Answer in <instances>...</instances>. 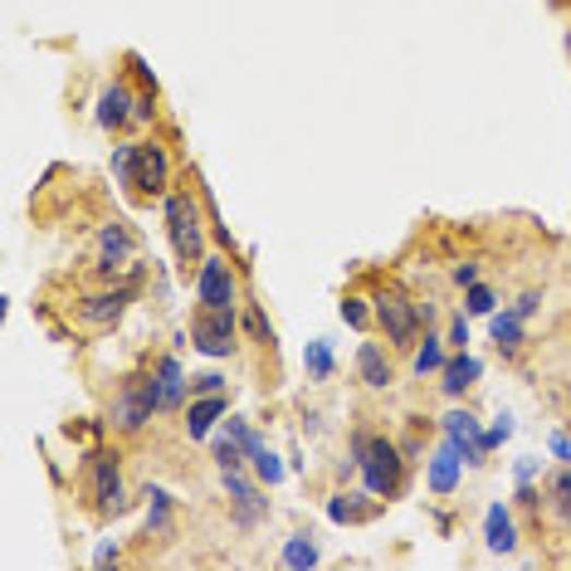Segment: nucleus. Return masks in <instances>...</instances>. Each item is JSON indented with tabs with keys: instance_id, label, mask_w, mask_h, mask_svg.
<instances>
[{
	"instance_id": "5701e85b",
	"label": "nucleus",
	"mask_w": 571,
	"mask_h": 571,
	"mask_svg": "<svg viewBox=\"0 0 571 571\" xmlns=\"http://www.w3.org/2000/svg\"><path fill=\"white\" fill-rule=\"evenodd\" d=\"M444 342L450 337H435V332H425V342H415V377H425V371H444Z\"/></svg>"
},
{
	"instance_id": "4be33fe9",
	"label": "nucleus",
	"mask_w": 571,
	"mask_h": 571,
	"mask_svg": "<svg viewBox=\"0 0 571 571\" xmlns=\"http://www.w3.org/2000/svg\"><path fill=\"white\" fill-rule=\"evenodd\" d=\"M489 332H493V342L503 352H518L527 342V332H523V318L518 313H489Z\"/></svg>"
},
{
	"instance_id": "9b49d317",
	"label": "nucleus",
	"mask_w": 571,
	"mask_h": 571,
	"mask_svg": "<svg viewBox=\"0 0 571 571\" xmlns=\"http://www.w3.org/2000/svg\"><path fill=\"white\" fill-rule=\"evenodd\" d=\"M128 259H132V235L122 230L118 221L103 225V235H98V274L112 278L122 264H128Z\"/></svg>"
},
{
	"instance_id": "2eb2a0df",
	"label": "nucleus",
	"mask_w": 571,
	"mask_h": 571,
	"mask_svg": "<svg viewBox=\"0 0 571 571\" xmlns=\"http://www.w3.org/2000/svg\"><path fill=\"white\" fill-rule=\"evenodd\" d=\"M132 108H138V98H132L122 83H112V88H103V98H98V122L103 128H122V122H132Z\"/></svg>"
},
{
	"instance_id": "412c9836",
	"label": "nucleus",
	"mask_w": 571,
	"mask_h": 571,
	"mask_svg": "<svg viewBox=\"0 0 571 571\" xmlns=\"http://www.w3.org/2000/svg\"><path fill=\"white\" fill-rule=\"evenodd\" d=\"M245 454H249V460H254V474H259V479H264V484H284V464H278V454L269 450V444L259 440L254 430H249V444H245Z\"/></svg>"
},
{
	"instance_id": "c756f323",
	"label": "nucleus",
	"mask_w": 571,
	"mask_h": 571,
	"mask_svg": "<svg viewBox=\"0 0 571 571\" xmlns=\"http://www.w3.org/2000/svg\"><path fill=\"white\" fill-rule=\"evenodd\" d=\"M342 323H347V328H367L371 323L367 298H347V304H342Z\"/></svg>"
},
{
	"instance_id": "ddd939ff",
	"label": "nucleus",
	"mask_w": 571,
	"mask_h": 571,
	"mask_svg": "<svg viewBox=\"0 0 571 571\" xmlns=\"http://www.w3.org/2000/svg\"><path fill=\"white\" fill-rule=\"evenodd\" d=\"M460 469H464L460 450L444 440L440 450H435V460H430V489L435 493H454V489H460Z\"/></svg>"
},
{
	"instance_id": "4c0bfd02",
	"label": "nucleus",
	"mask_w": 571,
	"mask_h": 571,
	"mask_svg": "<svg viewBox=\"0 0 571 571\" xmlns=\"http://www.w3.org/2000/svg\"><path fill=\"white\" fill-rule=\"evenodd\" d=\"M537 479V460H518V484H533Z\"/></svg>"
},
{
	"instance_id": "aec40b11",
	"label": "nucleus",
	"mask_w": 571,
	"mask_h": 571,
	"mask_svg": "<svg viewBox=\"0 0 571 571\" xmlns=\"http://www.w3.org/2000/svg\"><path fill=\"white\" fill-rule=\"evenodd\" d=\"M157 377H162V406H166V411H176V406L186 401V391H191V381H186L181 361H176V357H162Z\"/></svg>"
},
{
	"instance_id": "f3484780",
	"label": "nucleus",
	"mask_w": 571,
	"mask_h": 571,
	"mask_svg": "<svg viewBox=\"0 0 571 571\" xmlns=\"http://www.w3.org/2000/svg\"><path fill=\"white\" fill-rule=\"evenodd\" d=\"M357 371H361V381H367L371 391H386L391 381V361H386V352L377 347V342H361V352H357Z\"/></svg>"
},
{
	"instance_id": "dca6fc26",
	"label": "nucleus",
	"mask_w": 571,
	"mask_h": 571,
	"mask_svg": "<svg viewBox=\"0 0 571 571\" xmlns=\"http://www.w3.org/2000/svg\"><path fill=\"white\" fill-rule=\"evenodd\" d=\"M484 543H489V552H513V547H518L513 513H508L503 503H493L489 518H484Z\"/></svg>"
},
{
	"instance_id": "1a4fd4ad",
	"label": "nucleus",
	"mask_w": 571,
	"mask_h": 571,
	"mask_svg": "<svg viewBox=\"0 0 571 571\" xmlns=\"http://www.w3.org/2000/svg\"><path fill=\"white\" fill-rule=\"evenodd\" d=\"M132 186L142 195H162L171 191V157L157 142H138V166H132Z\"/></svg>"
},
{
	"instance_id": "cd10ccee",
	"label": "nucleus",
	"mask_w": 571,
	"mask_h": 571,
	"mask_svg": "<svg viewBox=\"0 0 571 571\" xmlns=\"http://www.w3.org/2000/svg\"><path fill=\"white\" fill-rule=\"evenodd\" d=\"M132 166H138V142H122V147L112 152V176H118L122 186H132Z\"/></svg>"
},
{
	"instance_id": "7c9ffc66",
	"label": "nucleus",
	"mask_w": 571,
	"mask_h": 571,
	"mask_svg": "<svg viewBox=\"0 0 571 571\" xmlns=\"http://www.w3.org/2000/svg\"><path fill=\"white\" fill-rule=\"evenodd\" d=\"M221 391H225V377H215V371L191 377V396H221Z\"/></svg>"
},
{
	"instance_id": "f03ea898",
	"label": "nucleus",
	"mask_w": 571,
	"mask_h": 571,
	"mask_svg": "<svg viewBox=\"0 0 571 571\" xmlns=\"http://www.w3.org/2000/svg\"><path fill=\"white\" fill-rule=\"evenodd\" d=\"M352 460H357V469H361V479H367L371 498H391L401 489V450L391 440H367V435H357Z\"/></svg>"
},
{
	"instance_id": "9d476101",
	"label": "nucleus",
	"mask_w": 571,
	"mask_h": 571,
	"mask_svg": "<svg viewBox=\"0 0 571 571\" xmlns=\"http://www.w3.org/2000/svg\"><path fill=\"white\" fill-rule=\"evenodd\" d=\"M440 430H444V440L460 450V460L464 464H484V454H489V444H484V430H479V420H474L469 411H450L440 420Z\"/></svg>"
},
{
	"instance_id": "393cba45",
	"label": "nucleus",
	"mask_w": 571,
	"mask_h": 571,
	"mask_svg": "<svg viewBox=\"0 0 571 571\" xmlns=\"http://www.w3.org/2000/svg\"><path fill=\"white\" fill-rule=\"evenodd\" d=\"M547 508L571 527V469H562L552 484H547Z\"/></svg>"
},
{
	"instance_id": "a878e982",
	"label": "nucleus",
	"mask_w": 571,
	"mask_h": 571,
	"mask_svg": "<svg viewBox=\"0 0 571 571\" xmlns=\"http://www.w3.org/2000/svg\"><path fill=\"white\" fill-rule=\"evenodd\" d=\"M304 367H308V377H313V381L332 377V347H328V342H308V347H304Z\"/></svg>"
},
{
	"instance_id": "39448f33",
	"label": "nucleus",
	"mask_w": 571,
	"mask_h": 571,
	"mask_svg": "<svg viewBox=\"0 0 571 571\" xmlns=\"http://www.w3.org/2000/svg\"><path fill=\"white\" fill-rule=\"evenodd\" d=\"M191 337L205 357H230L235 352V308H201L191 323Z\"/></svg>"
},
{
	"instance_id": "58836bf2",
	"label": "nucleus",
	"mask_w": 571,
	"mask_h": 571,
	"mask_svg": "<svg viewBox=\"0 0 571 571\" xmlns=\"http://www.w3.org/2000/svg\"><path fill=\"white\" fill-rule=\"evenodd\" d=\"M152 112H157V108H152V98H138V108H132V122H152Z\"/></svg>"
},
{
	"instance_id": "4468645a",
	"label": "nucleus",
	"mask_w": 571,
	"mask_h": 571,
	"mask_svg": "<svg viewBox=\"0 0 571 571\" xmlns=\"http://www.w3.org/2000/svg\"><path fill=\"white\" fill-rule=\"evenodd\" d=\"M221 415H225V391L221 396H195L191 411H186V435H191V440H205Z\"/></svg>"
},
{
	"instance_id": "423d86ee",
	"label": "nucleus",
	"mask_w": 571,
	"mask_h": 571,
	"mask_svg": "<svg viewBox=\"0 0 571 571\" xmlns=\"http://www.w3.org/2000/svg\"><path fill=\"white\" fill-rule=\"evenodd\" d=\"M195 304L201 308H235V274L221 254L201 259V274H195Z\"/></svg>"
},
{
	"instance_id": "c9c22d12",
	"label": "nucleus",
	"mask_w": 571,
	"mask_h": 571,
	"mask_svg": "<svg viewBox=\"0 0 571 571\" xmlns=\"http://www.w3.org/2000/svg\"><path fill=\"white\" fill-rule=\"evenodd\" d=\"M454 284H460V288L479 284V264H460V269H454Z\"/></svg>"
},
{
	"instance_id": "7ed1b4c3",
	"label": "nucleus",
	"mask_w": 571,
	"mask_h": 571,
	"mask_svg": "<svg viewBox=\"0 0 571 571\" xmlns=\"http://www.w3.org/2000/svg\"><path fill=\"white\" fill-rule=\"evenodd\" d=\"M152 411H162V377H132L112 401V425L132 435L152 420Z\"/></svg>"
},
{
	"instance_id": "f8f14e48",
	"label": "nucleus",
	"mask_w": 571,
	"mask_h": 571,
	"mask_svg": "<svg viewBox=\"0 0 571 571\" xmlns=\"http://www.w3.org/2000/svg\"><path fill=\"white\" fill-rule=\"evenodd\" d=\"M128 298H132V288H112V294H93V298H83L79 318H83V323H88V328H108V323H118V318H122Z\"/></svg>"
},
{
	"instance_id": "0eeeda50",
	"label": "nucleus",
	"mask_w": 571,
	"mask_h": 571,
	"mask_svg": "<svg viewBox=\"0 0 571 571\" xmlns=\"http://www.w3.org/2000/svg\"><path fill=\"white\" fill-rule=\"evenodd\" d=\"M93 498H98L103 518L128 513V489H122V474H118V454H93Z\"/></svg>"
},
{
	"instance_id": "2f4dec72",
	"label": "nucleus",
	"mask_w": 571,
	"mask_h": 571,
	"mask_svg": "<svg viewBox=\"0 0 571 571\" xmlns=\"http://www.w3.org/2000/svg\"><path fill=\"white\" fill-rule=\"evenodd\" d=\"M245 328H249V337H254V342H274V328L264 323V313H259V308H249V313H245Z\"/></svg>"
},
{
	"instance_id": "c85d7f7f",
	"label": "nucleus",
	"mask_w": 571,
	"mask_h": 571,
	"mask_svg": "<svg viewBox=\"0 0 571 571\" xmlns=\"http://www.w3.org/2000/svg\"><path fill=\"white\" fill-rule=\"evenodd\" d=\"M464 313H474V318H489V313H493V288H484V284H469V294H464Z\"/></svg>"
},
{
	"instance_id": "f257e3e1",
	"label": "nucleus",
	"mask_w": 571,
	"mask_h": 571,
	"mask_svg": "<svg viewBox=\"0 0 571 571\" xmlns=\"http://www.w3.org/2000/svg\"><path fill=\"white\" fill-rule=\"evenodd\" d=\"M166 235H171V249L181 264L191 259H205V225H201V205H195L191 191H166Z\"/></svg>"
},
{
	"instance_id": "72a5a7b5",
	"label": "nucleus",
	"mask_w": 571,
	"mask_h": 571,
	"mask_svg": "<svg viewBox=\"0 0 571 571\" xmlns=\"http://www.w3.org/2000/svg\"><path fill=\"white\" fill-rule=\"evenodd\" d=\"M537 304H543V294H523V298H518V304H513V313H518V318H523V323H527V318L537 313Z\"/></svg>"
},
{
	"instance_id": "473e14b6",
	"label": "nucleus",
	"mask_w": 571,
	"mask_h": 571,
	"mask_svg": "<svg viewBox=\"0 0 571 571\" xmlns=\"http://www.w3.org/2000/svg\"><path fill=\"white\" fill-rule=\"evenodd\" d=\"M508 435H513V415H498V420H493V430L484 435V444H489V450H498V444H503Z\"/></svg>"
},
{
	"instance_id": "20e7f679",
	"label": "nucleus",
	"mask_w": 571,
	"mask_h": 571,
	"mask_svg": "<svg viewBox=\"0 0 571 571\" xmlns=\"http://www.w3.org/2000/svg\"><path fill=\"white\" fill-rule=\"evenodd\" d=\"M377 323H381V332H386L391 347H415V342H420L425 308L411 304V298L396 294V288H386V294L377 298Z\"/></svg>"
},
{
	"instance_id": "f704fd0d",
	"label": "nucleus",
	"mask_w": 571,
	"mask_h": 571,
	"mask_svg": "<svg viewBox=\"0 0 571 571\" xmlns=\"http://www.w3.org/2000/svg\"><path fill=\"white\" fill-rule=\"evenodd\" d=\"M108 562H118V543H98V552H93V567H108Z\"/></svg>"
},
{
	"instance_id": "a211bd4d",
	"label": "nucleus",
	"mask_w": 571,
	"mask_h": 571,
	"mask_svg": "<svg viewBox=\"0 0 571 571\" xmlns=\"http://www.w3.org/2000/svg\"><path fill=\"white\" fill-rule=\"evenodd\" d=\"M479 371H484L479 357H469V352H460L454 361H444V381H440L444 396H464V391H469L474 381H479Z\"/></svg>"
},
{
	"instance_id": "bb28decb",
	"label": "nucleus",
	"mask_w": 571,
	"mask_h": 571,
	"mask_svg": "<svg viewBox=\"0 0 571 571\" xmlns=\"http://www.w3.org/2000/svg\"><path fill=\"white\" fill-rule=\"evenodd\" d=\"M328 518H332V523H361V518H367V508L357 503V493H337L328 503Z\"/></svg>"
},
{
	"instance_id": "b1692460",
	"label": "nucleus",
	"mask_w": 571,
	"mask_h": 571,
	"mask_svg": "<svg viewBox=\"0 0 571 571\" xmlns=\"http://www.w3.org/2000/svg\"><path fill=\"white\" fill-rule=\"evenodd\" d=\"M318 543H313V533H294L284 543V567H294V571H304V567H318Z\"/></svg>"
},
{
	"instance_id": "e433bc0d",
	"label": "nucleus",
	"mask_w": 571,
	"mask_h": 571,
	"mask_svg": "<svg viewBox=\"0 0 571 571\" xmlns=\"http://www.w3.org/2000/svg\"><path fill=\"white\" fill-rule=\"evenodd\" d=\"M450 342H454V347H460V352H464V342H469V323H464V313L450 323Z\"/></svg>"
},
{
	"instance_id": "6e6552de",
	"label": "nucleus",
	"mask_w": 571,
	"mask_h": 571,
	"mask_svg": "<svg viewBox=\"0 0 571 571\" xmlns=\"http://www.w3.org/2000/svg\"><path fill=\"white\" fill-rule=\"evenodd\" d=\"M221 479H225V493H230V503H235V523H240V527L264 523V518H269V498H259V489L249 484V474H245V464L221 469Z\"/></svg>"
},
{
	"instance_id": "6ab92c4d",
	"label": "nucleus",
	"mask_w": 571,
	"mask_h": 571,
	"mask_svg": "<svg viewBox=\"0 0 571 571\" xmlns=\"http://www.w3.org/2000/svg\"><path fill=\"white\" fill-rule=\"evenodd\" d=\"M147 533L152 537H171L176 533V503H171V493L166 489H157V484L147 489Z\"/></svg>"
},
{
	"instance_id": "ea45409f",
	"label": "nucleus",
	"mask_w": 571,
	"mask_h": 571,
	"mask_svg": "<svg viewBox=\"0 0 571 571\" xmlns=\"http://www.w3.org/2000/svg\"><path fill=\"white\" fill-rule=\"evenodd\" d=\"M552 454H557V460H571V440H567V435H562V430H557V435H552Z\"/></svg>"
}]
</instances>
